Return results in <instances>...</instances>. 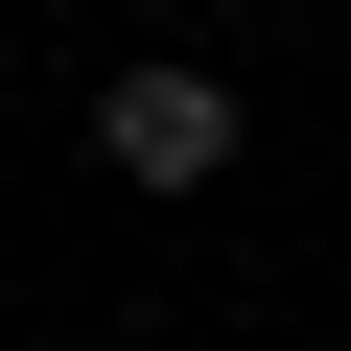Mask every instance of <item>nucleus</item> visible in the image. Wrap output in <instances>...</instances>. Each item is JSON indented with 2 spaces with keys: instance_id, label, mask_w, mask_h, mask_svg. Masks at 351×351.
Here are the masks:
<instances>
[{
  "instance_id": "f257e3e1",
  "label": "nucleus",
  "mask_w": 351,
  "mask_h": 351,
  "mask_svg": "<svg viewBox=\"0 0 351 351\" xmlns=\"http://www.w3.org/2000/svg\"><path fill=\"white\" fill-rule=\"evenodd\" d=\"M94 141H117V188H211V164H234V71L211 47H141L94 94Z\"/></svg>"
}]
</instances>
